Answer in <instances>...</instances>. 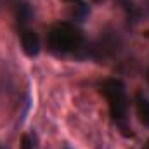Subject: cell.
Segmentation results:
<instances>
[{
	"label": "cell",
	"mask_w": 149,
	"mask_h": 149,
	"mask_svg": "<svg viewBox=\"0 0 149 149\" xmlns=\"http://www.w3.org/2000/svg\"><path fill=\"white\" fill-rule=\"evenodd\" d=\"M101 92L104 94V97L108 99V106L111 113L113 120L116 121V125L121 128V132L128 137L132 135L130 127H128V120H127V111H128V99H127V90H125V83L118 78H106L101 83Z\"/></svg>",
	"instance_id": "6da1fadb"
},
{
	"label": "cell",
	"mask_w": 149,
	"mask_h": 149,
	"mask_svg": "<svg viewBox=\"0 0 149 149\" xmlns=\"http://www.w3.org/2000/svg\"><path fill=\"white\" fill-rule=\"evenodd\" d=\"M85 38L83 33L71 23H59L50 28L47 33V43L50 50L57 54H70L78 49H81Z\"/></svg>",
	"instance_id": "7a4b0ae2"
},
{
	"label": "cell",
	"mask_w": 149,
	"mask_h": 149,
	"mask_svg": "<svg viewBox=\"0 0 149 149\" xmlns=\"http://www.w3.org/2000/svg\"><path fill=\"white\" fill-rule=\"evenodd\" d=\"M19 37H21V47L23 52L28 57H35L40 52V38H38L37 31L31 28H21L19 30Z\"/></svg>",
	"instance_id": "3957f363"
},
{
	"label": "cell",
	"mask_w": 149,
	"mask_h": 149,
	"mask_svg": "<svg viewBox=\"0 0 149 149\" xmlns=\"http://www.w3.org/2000/svg\"><path fill=\"white\" fill-rule=\"evenodd\" d=\"M31 17H33L31 7H30L26 2L17 3V9H16V19H17V26H19V30H21V28H28V23L31 21Z\"/></svg>",
	"instance_id": "277c9868"
},
{
	"label": "cell",
	"mask_w": 149,
	"mask_h": 149,
	"mask_svg": "<svg viewBox=\"0 0 149 149\" xmlns=\"http://www.w3.org/2000/svg\"><path fill=\"white\" fill-rule=\"evenodd\" d=\"M116 2H118V5L123 9L127 19H128L130 23H137V21L141 19V9L135 5L134 0H116Z\"/></svg>",
	"instance_id": "5b68a950"
},
{
	"label": "cell",
	"mask_w": 149,
	"mask_h": 149,
	"mask_svg": "<svg viewBox=\"0 0 149 149\" xmlns=\"http://www.w3.org/2000/svg\"><path fill=\"white\" fill-rule=\"evenodd\" d=\"M135 106H137V114L141 118V121L149 127V99L142 94L135 95Z\"/></svg>",
	"instance_id": "8992f818"
},
{
	"label": "cell",
	"mask_w": 149,
	"mask_h": 149,
	"mask_svg": "<svg viewBox=\"0 0 149 149\" xmlns=\"http://www.w3.org/2000/svg\"><path fill=\"white\" fill-rule=\"evenodd\" d=\"M35 148V139L30 134H24L21 139V149H33Z\"/></svg>",
	"instance_id": "52a82bcc"
},
{
	"label": "cell",
	"mask_w": 149,
	"mask_h": 149,
	"mask_svg": "<svg viewBox=\"0 0 149 149\" xmlns=\"http://www.w3.org/2000/svg\"><path fill=\"white\" fill-rule=\"evenodd\" d=\"M66 2H70V3L74 5V3H80V2H83V0H66Z\"/></svg>",
	"instance_id": "ba28073f"
},
{
	"label": "cell",
	"mask_w": 149,
	"mask_h": 149,
	"mask_svg": "<svg viewBox=\"0 0 149 149\" xmlns=\"http://www.w3.org/2000/svg\"><path fill=\"white\" fill-rule=\"evenodd\" d=\"M0 149H9L7 146H3V144H0Z\"/></svg>",
	"instance_id": "9c48e42d"
},
{
	"label": "cell",
	"mask_w": 149,
	"mask_h": 149,
	"mask_svg": "<svg viewBox=\"0 0 149 149\" xmlns=\"http://www.w3.org/2000/svg\"><path fill=\"white\" fill-rule=\"evenodd\" d=\"M146 149H149V139H148V144H146Z\"/></svg>",
	"instance_id": "30bf717a"
},
{
	"label": "cell",
	"mask_w": 149,
	"mask_h": 149,
	"mask_svg": "<svg viewBox=\"0 0 149 149\" xmlns=\"http://www.w3.org/2000/svg\"><path fill=\"white\" fill-rule=\"evenodd\" d=\"M64 149H71V148H70V146H64Z\"/></svg>",
	"instance_id": "8fae6325"
},
{
	"label": "cell",
	"mask_w": 149,
	"mask_h": 149,
	"mask_svg": "<svg viewBox=\"0 0 149 149\" xmlns=\"http://www.w3.org/2000/svg\"><path fill=\"white\" fill-rule=\"evenodd\" d=\"M148 81H149V70H148Z\"/></svg>",
	"instance_id": "7c38bea8"
}]
</instances>
